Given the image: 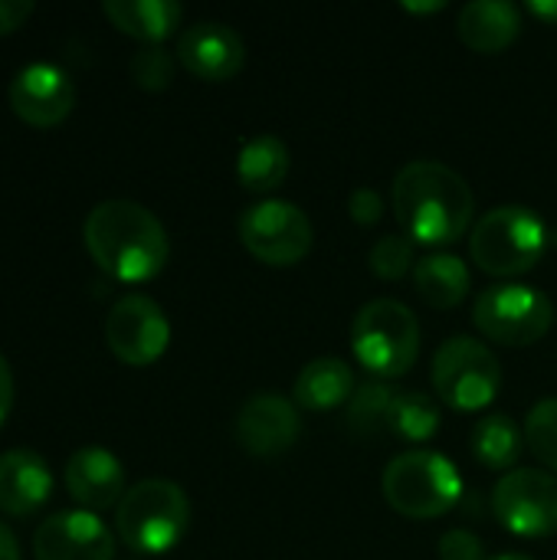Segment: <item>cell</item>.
<instances>
[{"instance_id": "6da1fadb", "label": "cell", "mask_w": 557, "mask_h": 560, "mask_svg": "<svg viewBox=\"0 0 557 560\" xmlns=\"http://www.w3.org/2000/svg\"><path fill=\"white\" fill-rule=\"evenodd\" d=\"M391 197L404 236L423 246L456 243L469 230L476 210L466 177L440 161H410L401 167Z\"/></svg>"}, {"instance_id": "7a4b0ae2", "label": "cell", "mask_w": 557, "mask_h": 560, "mask_svg": "<svg viewBox=\"0 0 557 560\" xmlns=\"http://www.w3.org/2000/svg\"><path fill=\"white\" fill-rule=\"evenodd\" d=\"M89 256L121 282H148L167 262V233L161 220L135 200H102L89 210L85 226Z\"/></svg>"}, {"instance_id": "3957f363", "label": "cell", "mask_w": 557, "mask_h": 560, "mask_svg": "<svg viewBox=\"0 0 557 560\" xmlns=\"http://www.w3.org/2000/svg\"><path fill=\"white\" fill-rule=\"evenodd\" d=\"M545 249L548 226L532 207L522 203L489 210L469 236V256L489 276H522L538 266Z\"/></svg>"}, {"instance_id": "277c9868", "label": "cell", "mask_w": 557, "mask_h": 560, "mask_svg": "<svg viewBox=\"0 0 557 560\" xmlns=\"http://www.w3.org/2000/svg\"><path fill=\"white\" fill-rule=\"evenodd\" d=\"M190 525V502L181 486L167 479H144L131 486L118 509L115 528L121 541L138 555L171 551Z\"/></svg>"}, {"instance_id": "5b68a950", "label": "cell", "mask_w": 557, "mask_h": 560, "mask_svg": "<svg viewBox=\"0 0 557 560\" xmlns=\"http://www.w3.org/2000/svg\"><path fill=\"white\" fill-rule=\"evenodd\" d=\"M351 351L371 374L404 377L420 354V322L404 302L374 299L351 322Z\"/></svg>"}, {"instance_id": "8992f818", "label": "cell", "mask_w": 557, "mask_h": 560, "mask_svg": "<svg viewBox=\"0 0 557 560\" xmlns=\"http://www.w3.org/2000/svg\"><path fill=\"white\" fill-rule=\"evenodd\" d=\"M381 486L387 505L404 518H440L463 499L460 469L433 450H410L391 459Z\"/></svg>"}, {"instance_id": "52a82bcc", "label": "cell", "mask_w": 557, "mask_h": 560, "mask_svg": "<svg viewBox=\"0 0 557 560\" xmlns=\"http://www.w3.org/2000/svg\"><path fill=\"white\" fill-rule=\"evenodd\" d=\"M473 322L489 341H499L506 348H525L542 341L555 325V302L535 285L499 282L479 292Z\"/></svg>"}, {"instance_id": "ba28073f", "label": "cell", "mask_w": 557, "mask_h": 560, "mask_svg": "<svg viewBox=\"0 0 557 560\" xmlns=\"http://www.w3.org/2000/svg\"><path fill=\"white\" fill-rule=\"evenodd\" d=\"M433 387L443 404L473 413L496 400L502 387V368L483 341L456 335L433 354Z\"/></svg>"}, {"instance_id": "9c48e42d", "label": "cell", "mask_w": 557, "mask_h": 560, "mask_svg": "<svg viewBox=\"0 0 557 560\" xmlns=\"http://www.w3.org/2000/svg\"><path fill=\"white\" fill-rule=\"evenodd\" d=\"M240 243L266 266H295L312 249V223L289 200H259L240 217Z\"/></svg>"}, {"instance_id": "30bf717a", "label": "cell", "mask_w": 557, "mask_h": 560, "mask_svg": "<svg viewBox=\"0 0 557 560\" xmlns=\"http://www.w3.org/2000/svg\"><path fill=\"white\" fill-rule=\"evenodd\" d=\"M496 518L519 538L557 535V479L542 469H515L492 489Z\"/></svg>"}, {"instance_id": "8fae6325", "label": "cell", "mask_w": 557, "mask_h": 560, "mask_svg": "<svg viewBox=\"0 0 557 560\" xmlns=\"http://www.w3.org/2000/svg\"><path fill=\"white\" fill-rule=\"evenodd\" d=\"M105 341L112 354L131 368L154 364L171 341L164 308L148 295H121L105 318Z\"/></svg>"}, {"instance_id": "7c38bea8", "label": "cell", "mask_w": 557, "mask_h": 560, "mask_svg": "<svg viewBox=\"0 0 557 560\" xmlns=\"http://www.w3.org/2000/svg\"><path fill=\"white\" fill-rule=\"evenodd\" d=\"M36 560H112L115 538L95 512L66 509L49 518L33 535Z\"/></svg>"}, {"instance_id": "4fadbf2b", "label": "cell", "mask_w": 557, "mask_h": 560, "mask_svg": "<svg viewBox=\"0 0 557 560\" xmlns=\"http://www.w3.org/2000/svg\"><path fill=\"white\" fill-rule=\"evenodd\" d=\"M10 108L36 128L59 125L76 102V89L66 69L56 62H30L10 79Z\"/></svg>"}, {"instance_id": "5bb4252c", "label": "cell", "mask_w": 557, "mask_h": 560, "mask_svg": "<svg viewBox=\"0 0 557 560\" xmlns=\"http://www.w3.org/2000/svg\"><path fill=\"white\" fill-rule=\"evenodd\" d=\"M302 420L289 397L263 390L243 400L236 413V440L253 456H279L299 440Z\"/></svg>"}, {"instance_id": "9a60e30c", "label": "cell", "mask_w": 557, "mask_h": 560, "mask_svg": "<svg viewBox=\"0 0 557 560\" xmlns=\"http://www.w3.org/2000/svg\"><path fill=\"white\" fill-rule=\"evenodd\" d=\"M177 59L190 75L204 82H223L243 69L246 46L233 26L217 20H200L177 36Z\"/></svg>"}, {"instance_id": "2e32d148", "label": "cell", "mask_w": 557, "mask_h": 560, "mask_svg": "<svg viewBox=\"0 0 557 560\" xmlns=\"http://www.w3.org/2000/svg\"><path fill=\"white\" fill-rule=\"evenodd\" d=\"M66 489L85 512L118 509L125 489V466L105 446H79L66 459Z\"/></svg>"}, {"instance_id": "e0dca14e", "label": "cell", "mask_w": 557, "mask_h": 560, "mask_svg": "<svg viewBox=\"0 0 557 560\" xmlns=\"http://www.w3.org/2000/svg\"><path fill=\"white\" fill-rule=\"evenodd\" d=\"M53 492V472L46 459L26 446L0 453V512L30 515Z\"/></svg>"}, {"instance_id": "ac0fdd59", "label": "cell", "mask_w": 557, "mask_h": 560, "mask_svg": "<svg viewBox=\"0 0 557 560\" xmlns=\"http://www.w3.org/2000/svg\"><path fill=\"white\" fill-rule=\"evenodd\" d=\"M460 39L476 52H502L522 30V10L509 0H473L456 20Z\"/></svg>"}, {"instance_id": "d6986e66", "label": "cell", "mask_w": 557, "mask_h": 560, "mask_svg": "<svg viewBox=\"0 0 557 560\" xmlns=\"http://www.w3.org/2000/svg\"><path fill=\"white\" fill-rule=\"evenodd\" d=\"M355 397V374L341 358H315L309 361L292 387V400L302 410H335V407H348V400Z\"/></svg>"}, {"instance_id": "ffe728a7", "label": "cell", "mask_w": 557, "mask_h": 560, "mask_svg": "<svg viewBox=\"0 0 557 560\" xmlns=\"http://www.w3.org/2000/svg\"><path fill=\"white\" fill-rule=\"evenodd\" d=\"M181 3L174 0H105V16L144 46H158L181 23Z\"/></svg>"}, {"instance_id": "44dd1931", "label": "cell", "mask_w": 557, "mask_h": 560, "mask_svg": "<svg viewBox=\"0 0 557 560\" xmlns=\"http://www.w3.org/2000/svg\"><path fill=\"white\" fill-rule=\"evenodd\" d=\"M414 289L430 308H456L469 295V269L450 253L427 256L414 266Z\"/></svg>"}, {"instance_id": "7402d4cb", "label": "cell", "mask_w": 557, "mask_h": 560, "mask_svg": "<svg viewBox=\"0 0 557 560\" xmlns=\"http://www.w3.org/2000/svg\"><path fill=\"white\" fill-rule=\"evenodd\" d=\"M286 174H289V148L276 135H256L236 154V177L253 194L276 190L286 180Z\"/></svg>"}, {"instance_id": "603a6c76", "label": "cell", "mask_w": 557, "mask_h": 560, "mask_svg": "<svg viewBox=\"0 0 557 560\" xmlns=\"http://www.w3.org/2000/svg\"><path fill=\"white\" fill-rule=\"evenodd\" d=\"M522 453H525V430L512 417L492 413V417L476 423V430H473V456L486 469H512Z\"/></svg>"}, {"instance_id": "cb8c5ba5", "label": "cell", "mask_w": 557, "mask_h": 560, "mask_svg": "<svg viewBox=\"0 0 557 560\" xmlns=\"http://www.w3.org/2000/svg\"><path fill=\"white\" fill-rule=\"evenodd\" d=\"M440 430V407L417 390H397L387 410V433L404 443H427Z\"/></svg>"}, {"instance_id": "d4e9b609", "label": "cell", "mask_w": 557, "mask_h": 560, "mask_svg": "<svg viewBox=\"0 0 557 560\" xmlns=\"http://www.w3.org/2000/svg\"><path fill=\"white\" fill-rule=\"evenodd\" d=\"M397 390H391L381 381H368L355 390V397L348 400V430L358 436H374L381 430H387V410Z\"/></svg>"}, {"instance_id": "484cf974", "label": "cell", "mask_w": 557, "mask_h": 560, "mask_svg": "<svg viewBox=\"0 0 557 560\" xmlns=\"http://www.w3.org/2000/svg\"><path fill=\"white\" fill-rule=\"evenodd\" d=\"M525 443L548 469L557 472V397L532 407L525 420Z\"/></svg>"}, {"instance_id": "4316f807", "label": "cell", "mask_w": 557, "mask_h": 560, "mask_svg": "<svg viewBox=\"0 0 557 560\" xmlns=\"http://www.w3.org/2000/svg\"><path fill=\"white\" fill-rule=\"evenodd\" d=\"M368 262H371L374 276H381V279H387V282L404 279V276L410 272V266H417V262H414V240L404 236V233H387V236H381V240L371 246Z\"/></svg>"}, {"instance_id": "83f0119b", "label": "cell", "mask_w": 557, "mask_h": 560, "mask_svg": "<svg viewBox=\"0 0 557 560\" xmlns=\"http://www.w3.org/2000/svg\"><path fill=\"white\" fill-rule=\"evenodd\" d=\"M131 79L148 89V92H158V89H167L171 79H174V59L164 46H141L135 56H131Z\"/></svg>"}, {"instance_id": "f1b7e54d", "label": "cell", "mask_w": 557, "mask_h": 560, "mask_svg": "<svg viewBox=\"0 0 557 560\" xmlns=\"http://www.w3.org/2000/svg\"><path fill=\"white\" fill-rule=\"evenodd\" d=\"M440 560H483V541L466 528H453L440 538Z\"/></svg>"}, {"instance_id": "f546056e", "label": "cell", "mask_w": 557, "mask_h": 560, "mask_svg": "<svg viewBox=\"0 0 557 560\" xmlns=\"http://www.w3.org/2000/svg\"><path fill=\"white\" fill-rule=\"evenodd\" d=\"M348 213L358 226H374L381 217H384V200L378 190L371 187H358L351 197H348Z\"/></svg>"}, {"instance_id": "4dcf8cb0", "label": "cell", "mask_w": 557, "mask_h": 560, "mask_svg": "<svg viewBox=\"0 0 557 560\" xmlns=\"http://www.w3.org/2000/svg\"><path fill=\"white\" fill-rule=\"evenodd\" d=\"M30 13H33V0H0V33L23 26Z\"/></svg>"}, {"instance_id": "1f68e13d", "label": "cell", "mask_w": 557, "mask_h": 560, "mask_svg": "<svg viewBox=\"0 0 557 560\" xmlns=\"http://www.w3.org/2000/svg\"><path fill=\"white\" fill-rule=\"evenodd\" d=\"M10 407H13V374H10L7 358L0 354V423L7 420Z\"/></svg>"}, {"instance_id": "d6a6232c", "label": "cell", "mask_w": 557, "mask_h": 560, "mask_svg": "<svg viewBox=\"0 0 557 560\" xmlns=\"http://www.w3.org/2000/svg\"><path fill=\"white\" fill-rule=\"evenodd\" d=\"M529 13L538 16L548 26H557V0H532L529 3Z\"/></svg>"}, {"instance_id": "836d02e7", "label": "cell", "mask_w": 557, "mask_h": 560, "mask_svg": "<svg viewBox=\"0 0 557 560\" xmlns=\"http://www.w3.org/2000/svg\"><path fill=\"white\" fill-rule=\"evenodd\" d=\"M0 560H20V548H16V538L13 532L0 522Z\"/></svg>"}, {"instance_id": "e575fe53", "label": "cell", "mask_w": 557, "mask_h": 560, "mask_svg": "<svg viewBox=\"0 0 557 560\" xmlns=\"http://www.w3.org/2000/svg\"><path fill=\"white\" fill-rule=\"evenodd\" d=\"M407 10H420V13H430V10H443V3H407Z\"/></svg>"}, {"instance_id": "d590c367", "label": "cell", "mask_w": 557, "mask_h": 560, "mask_svg": "<svg viewBox=\"0 0 557 560\" xmlns=\"http://www.w3.org/2000/svg\"><path fill=\"white\" fill-rule=\"evenodd\" d=\"M496 560H532V558H525V555H506V558H496Z\"/></svg>"}]
</instances>
